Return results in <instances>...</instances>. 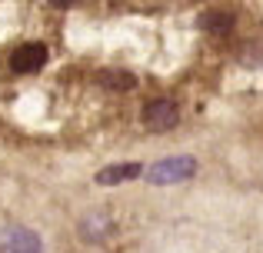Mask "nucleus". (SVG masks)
I'll use <instances>...</instances> for the list:
<instances>
[{
  "mask_svg": "<svg viewBox=\"0 0 263 253\" xmlns=\"http://www.w3.org/2000/svg\"><path fill=\"white\" fill-rule=\"evenodd\" d=\"M193 173H197V160L193 157H163V160H157L147 170V180L157 183V187H167V183L190 180Z\"/></svg>",
  "mask_w": 263,
  "mask_h": 253,
  "instance_id": "nucleus-1",
  "label": "nucleus"
},
{
  "mask_svg": "<svg viewBox=\"0 0 263 253\" xmlns=\"http://www.w3.org/2000/svg\"><path fill=\"white\" fill-rule=\"evenodd\" d=\"M0 253H44V240L24 223H10L0 230Z\"/></svg>",
  "mask_w": 263,
  "mask_h": 253,
  "instance_id": "nucleus-2",
  "label": "nucleus"
},
{
  "mask_svg": "<svg viewBox=\"0 0 263 253\" xmlns=\"http://www.w3.org/2000/svg\"><path fill=\"white\" fill-rule=\"evenodd\" d=\"M177 120H180V110H177L174 100H167V97L150 100L143 107V124L150 130H170V127H177Z\"/></svg>",
  "mask_w": 263,
  "mask_h": 253,
  "instance_id": "nucleus-3",
  "label": "nucleus"
},
{
  "mask_svg": "<svg viewBox=\"0 0 263 253\" xmlns=\"http://www.w3.org/2000/svg\"><path fill=\"white\" fill-rule=\"evenodd\" d=\"M44 64H47V47L37 44V40L20 44L17 50H13V57H10V67L17 73H37V70H44Z\"/></svg>",
  "mask_w": 263,
  "mask_h": 253,
  "instance_id": "nucleus-4",
  "label": "nucleus"
},
{
  "mask_svg": "<svg viewBox=\"0 0 263 253\" xmlns=\"http://www.w3.org/2000/svg\"><path fill=\"white\" fill-rule=\"evenodd\" d=\"M140 163H114V167H103L100 173H97V183H103V187H114V183H127L134 180V177H140Z\"/></svg>",
  "mask_w": 263,
  "mask_h": 253,
  "instance_id": "nucleus-5",
  "label": "nucleus"
},
{
  "mask_svg": "<svg viewBox=\"0 0 263 253\" xmlns=\"http://www.w3.org/2000/svg\"><path fill=\"white\" fill-rule=\"evenodd\" d=\"M97 80H100L103 87H110V90H134L137 87V77L130 70H100Z\"/></svg>",
  "mask_w": 263,
  "mask_h": 253,
  "instance_id": "nucleus-6",
  "label": "nucleus"
},
{
  "mask_svg": "<svg viewBox=\"0 0 263 253\" xmlns=\"http://www.w3.org/2000/svg\"><path fill=\"white\" fill-rule=\"evenodd\" d=\"M230 27H233V17H230V13L210 10V13H203V17H200V30H206V33H227Z\"/></svg>",
  "mask_w": 263,
  "mask_h": 253,
  "instance_id": "nucleus-7",
  "label": "nucleus"
},
{
  "mask_svg": "<svg viewBox=\"0 0 263 253\" xmlns=\"http://www.w3.org/2000/svg\"><path fill=\"white\" fill-rule=\"evenodd\" d=\"M110 230H114V223H110L107 217H87L84 220V237L87 240H100V237H107Z\"/></svg>",
  "mask_w": 263,
  "mask_h": 253,
  "instance_id": "nucleus-8",
  "label": "nucleus"
}]
</instances>
